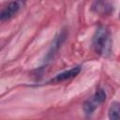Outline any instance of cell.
<instances>
[{"instance_id":"cell-1","label":"cell","mask_w":120,"mask_h":120,"mask_svg":"<svg viewBox=\"0 0 120 120\" xmlns=\"http://www.w3.org/2000/svg\"><path fill=\"white\" fill-rule=\"evenodd\" d=\"M92 44L97 53L100 55H108L111 52V36L109 29L104 25H99L92 38Z\"/></svg>"},{"instance_id":"cell-2","label":"cell","mask_w":120,"mask_h":120,"mask_svg":"<svg viewBox=\"0 0 120 120\" xmlns=\"http://www.w3.org/2000/svg\"><path fill=\"white\" fill-rule=\"evenodd\" d=\"M105 100H106V93L102 89L97 90V92L92 97V98L86 100L84 102V104H83V110H84L85 113L87 115L91 114L96 110V108L99 104L103 103Z\"/></svg>"},{"instance_id":"cell-3","label":"cell","mask_w":120,"mask_h":120,"mask_svg":"<svg viewBox=\"0 0 120 120\" xmlns=\"http://www.w3.org/2000/svg\"><path fill=\"white\" fill-rule=\"evenodd\" d=\"M23 2L22 1H14V2H10L4 9H2L1 13H0V19L2 22L10 19L11 17H13L20 9L21 8H22L23 6Z\"/></svg>"},{"instance_id":"cell-4","label":"cell","mask_w":120,"mask_h":120,"mask_svg":"<svg viewBox=\"0 0 120 120\" xmlns=\"http://www.w3.org/2000/svg\"><path fill=\"white\" fill-rule=\"evenodd\" d=\"M80 71H81V67L80 66L74 67V68H70L68 70H66V71H63V72L57 74L54 78H52L48 82L49 83H57V82H61L69 80V79L77 76L80 73Z\"/></svg>"},{"instance_id":"cell-5","label":"cell","mask_w":120,"mask_h":120,"mask_svg":"<svg viewBox=\"0 0 120 120\" xmlns=\"http://www.w3.org/2000/svg\"><path fill=\"white\" fill-rule=\"evenodd\" d=\"M92 8L98 13H102V14H108L112 11V7L110 5L108 2H95L92 6Z\"/></svg>"},{"instance_id":"cell-6","label":"cell","mask_w":120,"mask_h":120,"mask_svg":"<svg viewBox=\"0 0 120 120\" xmlns=\"http://www.w3.org/2000/svg\"><path fill=\"white\" fill-rule=\"evenodd\" d=\"M109 120H120V102L114 101L111 104L108 111Z\"/></svg>"}]
</instances>
